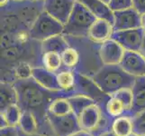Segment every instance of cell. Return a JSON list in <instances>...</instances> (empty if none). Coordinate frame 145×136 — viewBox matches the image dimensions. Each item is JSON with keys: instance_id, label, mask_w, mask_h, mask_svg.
Listing matches in <instances>:
<instances>
[{"instance_id": "obj_1", "label": "cell", "mask_w": 145, "mask_h": 136, "mask_svg": "<svg viewBox=\"0 0 145 136\" xmlns=\"http://www.w3.org/2000/svg\"><path fill=\"white\" fill-rule=\"evenodd\" d=\"M14 86L17 93V105L24 111L32 112L38 123L46 120L50 104L56 98L61 97L59 94L63 91H50L41 86L33 77L26 80H16Z\"/></svg>"}, {"instance_id": "obj_2", "label": "cell", "mask_w": 145, "mask_h": 136, "mask_svg": "<svg viewBox=\"0 0 145 136\" xmlns=\"http://www.w3.org/2000/svg\"><path fill=\"white\" fill-rule=\"evenodd\" d=\"M99 88L107 95L123 89H132L136 77L129 74L120 64L105 65L93 76Z\"/></svg>"}, {"instance_id": "obj_3", "label": "cell", "mask_w": 145, "mask_h": 136, "mask_svg": "<svg viewBox=\"0 0 145 136\" xmlns=\"http://www.w3.org/2000/svg\"><path fill=\"white\" fill-rule=\"evenodd\" d=\"M97 19L84 5L76 0L71 16L64 25L63 34L72 36H87Z\"/></svg>"}, {"instance_id": "obj_4", "label": "cell", "mask_w": 145, "mask_h": 136, "mask_svg": "<svg viewBox=\"0 0 145 136\" xmlns=\"http://www.w3.org/2000/svg\"><path fill=\"white\" fill-rule=\"evenodd\" d=\"M63 30L64 25L44 11L39 15L33 24L29 34L33 39L44 41L50 37L63 34Z\"/></svg>"}, {"instance_id": "obj_5", "label": "cell", "mask_w": 145, "mask_h": 136, "mask_svg": "<svg viewBox=\"0 0 145 136\" xmlns=\"http://www.w3.org/2000/svg\"><path fill=\"white\" fill-rule=\"evenodd\" d=\"M132 106V89H123L110 95L105 105V112L109 117L113 119L123 116V115L130 116Z\"/></svg>"}, {"instance_id": "obj_6", "label": "cell", "mask_w": 145, "mask_h": 136, "mask_svg": "<svg viewBox=\"0 0 145 136\" xmlns=\"http://www.w3.org/2000/svg\"><path fill=\"white\" fill-rule=\"evenodd\" d=\"M46 121L52 131L53 136H69L81 130L78 117L73 112L61 116L47 113Z\"/></svg>"}, {"instance_id": "obj_7", "label": "cell", "mask_w": 145, "mask_h": 136, "mask_svg": "<svg viewBox=\"0 0 145 136\" xmlns=\"http://www.w3.org/2000/svg\"><path fill=\"white\" fill-rule=\"evenodd\" d=\"M144 34L145 31L142 27L120 30L113 32L111 39L117 42L124 50L139 52L141 51Z\"/></svg>"}, {"instance_id": "obj_8", "label": "cell", "mask_w": 145, "mask_h": 136, "mask_svg": "<svg viewBox=\"0 0 145 136\" xmlns=\"http://www.w3.org/2000/svg\"><path fill=\"white\" fill-rule=\"evenodd\" d=\"M78 117L81 130L94 133L101 126L105 116L102 108L97 103H94L87 107Z\"/></svg>"}, {"instance_id": "obj_9", "label": "cell", "mask_w": 145, "mask_h": 136, "mask_svg": "<svg viewBox=\"0 0 145 136\" xmlns=\"http://www.w3.org/2000/svg\"><path fill=\"white\" fill-rule=\"evenodd\" d=\"M114 31L135 29L142 27V15L133 7L121 10V11H114Z\"/></svg>"}, {"instance_id": "obj_10", "label": "cell", "mask_w": 145, "mask_h": 136, "mask_svg": "<svg viewBox=\"0 0 145 136\" xmlns=\"http://www.w3.org/2000/svg\"><path fill=\"white\" fill-rule=\"evenodd\" d=\"M76 0H44V11L62 25L67 23Z\"/></svg>"}, {"instance_id": "obj_11", "label": "cell", "mask_w": 145, "mask_h": 136, "mask_svg": "<svg viewBox=\"0 0 145 136\" xmlns=\"http://www.w3.org/2000/svg\"><path fill=\"white\" fill-rule=\"evenodd\" d=\"M120 66L136 78L145 76V58L139 52L125 50Z\"/></svg>"}, {"instance_id": "obj_12", "label": "cell", "mask_w": 145, "mask_h": 136, "mask_svg": "<svg viewBox=\"0 0 145 136\" xmlns=\"http://www.w3.org/2000/svg\"><path fill=\"white\" fill-rule=\"evenodd\" d=\"M124 50L113 39H108L102 43L99 49V56L105 65H114L121 63Z\"/></svg>"}, {"instance_id": "obj_13", "label": "cell", "mask_w": 145, "mask_h": 136, "mask_svg": "<svg viewBox=\"0 0 145 136\" xmlns=\"http://www.w3.org/2000/svg\"><path fill=\"white\" fill-rule=\"evenodd\" d=\"M76 84L82 92L80 94L92 98L98 105H99V102L102 103L101 102L102 100L106 103L107 100L110 96V95L105 94L99 88L98 85L95 83L93 78L89 79L80 74H76Z\"/></svg>"}, {"instance_id": "obj_14", "label": "cell", "mask_w": 145, "mask_h": 136, "mask_svg": "<svg viewBox=\"0 0 145 136\" xmlns=\"http://www.w3.org/2000/svg\"><path fill=\"white\" fill-rule=\"evenodd\" d=\"M77 1L84 5L97 19L106 20L114 26V11L106 3L103 2L102 0H77Z\"/></svg>"}, {"instance_id": "obj_15", "label": "cell", "mask_w": 145, "mask_h": 136, "mask_svg": "<svg viewBox=\"0 0 145 136\" xmlns=\"http://www.w3.org/2000/svg\"><path fill=\"white\" fill-rule=\"evenodd\" d=\"M114 27L111 23L104 19H97L89 29L88 36L96 43H104L111 38Z\"/></svg>"}, {"instance_id": "obj_16", "label": "cell", "mask_w": 145, "mask_h": 136, "mask_svg": "<svg viewBox=\"0 0 145 136\" xmlns=\"http://www.w3.org/2000/svg\"><path fill=\"white\" fill-rule=\"evenodd\" d=\"M33 78L42 86L50 91H61L57 81V74L52 73L45 68L35 67L33 69Z\"/></svg>"}, {"instance_id": "obj_17", "label": "cell", "mask_w": 145, "mask_h": 136, "mask_svg": "<svg viewBox=\"0 0 145 136\" xmlns=\"http://www.w3.org/2000/svg\"><path fill=\"white\" fill-rule=\"evenodd\" d=\"M133 106L130 116L145 110V76L137 77L132 87Z\"/></svg>"}, {"instance_id": "obj_18", "label": "cell", "mask_w": 145, "mask_h": 136, "mask_svg": "<svg viewBox=\"0 0 145 136\" xmlns=\"http://www.w3.org/2000/svg\"><path fill=\"white\" fill-rule=\"evenodd\" d=\"M17 104V93L14 84L1 82L0 84V112H4L9 106Z\"/></svg>"}, {"instance_id": "obj_19", "label": "cell", "mask_w": 145, "mask_h": 136, "mask_svg": "<svg viewBox=\"0 0 145 136\" xmlns=\"http://www.w3.org/2000/svg\"><path fill=\"white\" fill-rule=\"evenodd\" d=\"M111 131L116 136H128L133 133L132 118L128 115H123L114 118L111 123Z\"/></svg>"}, {"instance_id": "obj_20", "label": "cell", "mask_w": 145, "mask_h": 136, "mask_svg": "<svg viewBox=\"0 0 145 136\" xmlns=\"http://www.w3.org/2000/svg\"><path fill=\"white\" fill-rule=\"evenodd\" d=\"M67 42L61 34L55 36L50 37L46 40H44L42 43V53L46 52H56L59 54H62L65 50L69 48Z\"/></svg>"}, {"instance_id": "obj_21", "label": "cell", "mask_w": 145, "mask_h": 136, "mask_svg": "<svg viewBox=\"0 0 145 136\" xmlns=\"http://www.w3.org/2000/svg\"><path fill=\"white\" fill-rule=\"evenodd\" d=\"M38 124L35 115L29 111H24L18 127L26 134H35L38 133Z\"/></svg>"}, {"instance_id": "obj_22", "label": "cell", "mask_w": 145, "mask_h": 136, "mask_svg": "<svg viewBox=\"0 0 145 136\" xmlns=\"http://www.w3.org/2000/svg\"><path fill=\"white\" fill-rule=\"evenodd\" d=\"M68 100L69 103H71L72 112L76 114L77 116H78V115L87 107H88L89 105L97 103L92 98L82 94H77L71 95V96H69Z\"/></svg>"}, {"instance_id": "obj_23", "label": "cell", "mask_w": 145, "mask_h": 136, "mask_svg": "<svg viewBox=\"0 0 145 136\" xmlns=\"http://www.w3.org/2000/svg\"><path fill=\"white\" fill-rule=\"evenodd\" d=\"M57 81L61 90L65 93H69L76 85V74L71 70H63L57 74Z\"/></svg>"}, {"instance_id": "obj_24", "label": "cell", "mask_w": 145, "mask_h": 136, "mask_svg": "<svg viewBox=\"0 0 145 136\" xmlns=\"http://www.w3.org/2000/svg\"><path fill=\"white\" fill-rule=\"evenodd\" d=\"M71 112L72 109L68 100V97L65 98L63 96L53 100L48 109V113L54 115H59V116L69 114Z\"/></svg>"}, {"instance_id": "obj_25", "label": "cell", "mask_w": 145, "mask_h": 136, "mask_svg": "<svg viewBox=\"0 0 145 136\" xmlns=\"http://www.w3.org/2000/svg\"><path fill=\"white\" fill-rule=\"evenodd\" d=\"M42 63L45 69L52 73H55L62 65L61 54L56 52L43 53L42 56Z\"/></svg>"}, {"instance_id": "obj_26", "label": "cell", "mask_w": 145, "mask_h": 136, "mask_svg": "<svg viewBox=\"0 0 145 136\" xmlns=\"http://www.w3.org/2000/svg\"><path fill=\"white\" fill-rule=\"evenodd\" d=\"M22 110L17 104L9 106L4 112H0V114L3 115L5 120L7 121L8 126H16L18 127L20 119L22 116Z\"/></svg>"}, {"instance_id": "obj_27", "label": "cell", "mask_w": 145, "mask_h": 136, "mask_svg": "<svg viewBox=\"0 0 145 136\" xmlns=\"http://www.w3.org/2000/svg\"><path fill=\"white\" fill-rule=\"evenodd\" d=\"M62 64L68 69H72L77 66L79 61V55L77 50L74 48L69 47L61 54Z\"/></svg>"}, {"instance_id": "obj_28", "label": "cell", "mask_w": 145, "mask_h": 136, "mask_svg": "<svg viewBox=\"0 0 145 136\" xmlns=\"http://www.w3.org/2000/svg\"><path fill=\"white\" fill-rule=\"evenodd\" d=\"M33 69L28 63L20 62L14 68V75L16 80H26L33 77Z\"/></svg>"}, {"instance_id": "obj_29", "label": "cell", "mask_w": 145, "mask_h": 136, "mask_svg": "<svg viewBox=\"0 0 145 136\" xmlns=\"http://www.w3.org/2000/svg\"><path fill=\"white\" fill-rule=\"evenodd\" d=\"M131 118L133 133L140 136H145V110L134 114Z\"/></svg>"}, {"instance_id": "obj_30", "label": "cell", "mask_w": 145, "mask_h": 136, "mask_svg": "<svg viewBox=\"0 0 145 136\" xmlns=\"http://www.w3.org/2000/svg\"><path fill=\"white\" fill-rule=\"evenodd\" d=\"M109 7L113 11H121L133 7V0H110Z\"/></svg>"}, {"instance_id": "obj_31", "label": "cell", "mask_w": 145, "mask_h": 136, "mask_svg": "<svg viewBox=\"0 0 145 136\" xmlns=\"http://www.w3.org/2000/svg\"><path fill=\"white\" fill-rule=\"evenodd\" d=\"M20 54H21V51H19V49L16 46H12L11 45V46L7 47L4 50L2 55H3L4 59L14 61V60H16L17 57H19Z\"/></svg>"}, {"instance_id": "obj_32", "label": "cell", "mask_w": 145, "mask_h": 136, "mask_svg": "<svg viewBox=\"0 0 145 136\" xmlns=\"http://www.w3.org/2000/svg\"><path fill=\"white\" fill-rule=\"evenodd\" d=\"M0 136H19V127L7 126L0 129Z\"/></svg>"}, {"instance_id": "obj_33", "label": "cell", "mask_w": 145, "mask_h": 136, "mask_svg": "<svg viewBox=\"0 0 145 136\" xmlns=\"http://www.w3.org/2000/svg\"><path fill=\"white\" fill-rule=\"evenodd\" d=\"M133 7L142 15H145V0H133Z\"/></svg>"}, {"instance_id": "obj_34", "label": "cell", "mask_w": 145, "mask_h": 136, "mask_svg": "<svg viewBox=\"0 0 145 136\" xmlns=\"http://www.w3.org/2000/svg\"><path fill=\"white\" fill-rule=\"evenodd\" d=\"M69 136H95V135L91 133H89V132H86V131L80 130V131H78V132L69 135Z\"/></svg>"}, {"instance_id": "obj_35", "label": "cell", "mask_w": 145, "mask_h": 136, "mask_svg": "<svg viewBox=\"0 0 145 136\" xmlns=\"http://www.w3.org/2000/svg\"><path fill=\"white\" fill-rule=\"evenodd\" d=\"M7 126H8V124H7V121L5 120V118H4L3 115L0 114V129H1V128H4V127H7Z\"/></svg>"}, {"instance_id": "obj_36", "label": "cell", "mask_w": 145, "mask_h": 136, "mask_svg": "<svg viewBox=\"0 0 145 136\" xmlns=\"http://www.w3.org/2000/svg\"><path fill=\"white\" fill-rule=\"evenodd\" d=\"M19 136H49V135H44V134H41V133H35V134H26L24 132H22L21 130L19 129Z\"/></svg>"}, {"instance_id": "obj_37", "label": "cell", "mask_w": 145, "mask_h": 136, "mask_svg": "<svg viewBox=\"0 0 145 136\" xmlns=\"http://www.w3.org/2000/svg\"><path fill=\"white\" fill-rule=\"evenodd\" d=\"M97 136H116V135L114 134L111 130H108V131H106V132H104L102 133H100Z\"/></svg>"}, {"instance_id": "obj_38", "label": "cell", "mask_w": 145, "mask_h": 136, "mask_svg": "<svg viewBox=\"0 0 145 136\" xmlns=\"http://www.w3.org/2000/svg\"><path fill=\"white\" fill-rule=\"evenodd\" d=\"M141 51L145 55V34H144V37H143V40H142V47H141Z\"/></svg>"}, {"instance_id": "obj_39", "label": "cell", "mask_w": 145, "mask_h": 136, "mask_svg": "<svg viewBox=\"0 0 145 136\" xmlns=\"http://www.w3.org/2000/svg\"><path fill=\"white\" fill-rule=\"evenodd\" d=\"M142 27L144 29V31H145V15H142Z\"/></svg>"}, {"instance_id": "obj_40", "label": "cell", "mask_w": 145, "mask_h": 136, "mask_svg": "<svg viewBox=\"0 0 145 136\" xmlns=\"http://www.w3.org/2000/svg\"><path fill=\"white\" fill-rule=\"evenodd\" d=\"M9 1V0H0V4H1V7L5 6L7 2Z\"/></svg>"}, {"instance_id": "obj_41", "label": "cell", "mask_w": 145, "mask_h": 136, "mask_svg": "<svg viewBox=\"0 0 145 136\" xmlns=\"http://www.w3.org/2000/svg\"><path fill=\"white\" fill-rule=\"evenodd\" d=\"M128 136H140V135H138V134H136V133H131V134H130V135H128Z\"/></svg>"}, {"instance_id": "obj_42", "label": "cell", "mask_w": 145, "mask_h": 136, "mask_svg": "<svg viewBox=\"0 0 145 136\" xmlns=\"http://www.w3.org/2000/svg\"><path fill=\"white\" fill-rule=\"evenodd\" d=\"M103 2H105V3H106L107 5L109 4V2H110V0H102Z\"/></svg>"}, {"instance_id": "obj_43", "label": "cell", "mask_w": 145, "mask_h": 136, "mask_svg": "<svg viewBox=\"0 0 145 136\" xmlns=\"http://www.w3.org/2000/svg\"><path fill=\"white\" fill-rule=\"evenodd\" d=\"M16 1H22V0H16Z\"/></svg>"}]
</instances>
